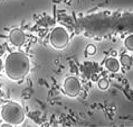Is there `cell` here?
<instances>
[{
    "mask_svg": "<svg viewBox=\"0 0 133 127\" xmlns=\"http://www.w3.org/2000/svg\"><path fill=\"white\" fill-rule=\"evenodd\" d=\"M105 66L111 72H117L120 70V62L114 57H110L105 61Z\"/></svg>",
    "mask_w": 133,
    "mask_h": 127,
    "instance_id": "obj_6",
    "label": "cell"
},
{
    "mask_svg": "<svg viewBox=\"0 0 133 127\" xmlns=\"http://www.w3.org/2000/svg\"><path fill=\"white\" fill-rule=\"evenodd\" d=\"M1 97H2V91L0 90V99H1Z\"/></svg>",
    "mask_w": 133,
    "mask_h": 127,
    "instance_id": "obj_12",
    "label": "cell"
},
{
    "mask_svg": "<svg viewBox=\"0 0 133 127\" xmlns=\"http://www.w3.org/2000/svg\"><path fill=\"white\" fill-rule=\"evenodd\" d=\"M120 64L124 65V66H131L132 65V57L129 56V55H122L121 56V61H120Z\"/></svg>",
    "mask_w": 133,
    "mask_h": 127,
    "instance_id": "obj_7",
    "label": "cell"
},
{
    "mask_svg": "<svg viewBox=\"0 0 133 127\" xmlns=\"http://www.w3.org/2000/svg\"><path fill=\"white\" fill-rule=\"evenodd\" d=\"M2 68H3V63H2V61H1V59H0V72H1Z\"/></svg>",
    "mask_w": 133,
    "mask_h": 127,
    "instance_id": "obj_11",
    "label": "cell"
},
{
    "mask_svg": "<svg viewBox=\"0 0 133 127\" xmlns=\"http://www.w3.org/2000/svg\"><path fill=\"white\" fill-rule=\"evenodd\" d=\"M68 42H69V35L68 32L64 27L58 26V27H55L53 29V32L50 34V43L55 48L62 50V48L66 47Z\"/></svg>",
    "mask_w": 133,
    "mask_h": 127,
    "instance_id": "obj_3",
    "label": "cell"
},
{
    "mask_svg": "<svg viewBox=\"0 0 133 127\" xmlns=\"http://www.w3.org/2000/svg\"><path fill=\"white\" fill-rule=\"evenodd\" d=\"M64 90L65 93L69 97H77L81 93L82 85L79 80L75 77H68L64 81Z\"/></svg>",
    "mask_w": 133,
    "mask_h": 127,
    "instance_id": "obj_4",
    "label": "cell"
},
{
    "mask_svg": "<svg viewBox=\"0 0 133 127\" xmlns=\"http://www.w3.org/2000/svg\"><path fill=\"white\" fill-rule=\"evenodd\" d=\"M86 52H87V53L90 54V55H92V54H94L95 52H96V48H95L94 45H92V44H91V45H88V46L86 47Z\"/></svg>",
    "mask_w": 133,
    "mask_h": 127,
    "instance_id": "obj_10",
    "label": "cell"
},
{
    "mask_svg": "<svg viewBox=\"0 0 133 127\" xmlns=\"http://www.w3.org/2000/svg\"><path fill=\"white\" fill-rule=\"evenodd\" d=\"M1 117L7 124L10 125H20L23 124L26 115L23 107L17 102H6L1 109Z\"/></svg>",
    "mask_w": 133,
    "mask_h": 127,
    "instance_id": "obj_2",
    "label": "cell"
},
{
    "mask_svg": "<svg viewBox=\"0 0 133 127\" xmlns=\"http://www.w3.org/2000/svg\"><path fill=\"white\" fill-rule=\"evenodd\" d=\"M124 45H125V47L128 48L129 51H133V36L131 35V36H128L127 38H125V41H124Z\"/></svg>",
    "mask_w": 133,
    "mask_h": 127,
    "instance_id": "obj_8",
    "label": "cell"
},
{
    "mask_svg": "<svg viewBox=\"0 0 133 127\" xmlns=\"http://www.w3.org/2000/svg\"><path fill=\"white\" fill-rule=\"evenodd\" d=\"M6 74L14 81L23 80L27 77L30 69V62L27 55L21 52H14L6 59Z\"/></svg>",
    "mask_w": 133,
    "mask_h": 127,
    "instance_id": "obj_1",
    "label": "cell"
},
{
    "mask_svg": "<svg viewBox=\"0 0 133 127\" xmlns=\"http://www.w3.org/2000/svg\"><path fill=\"white\" fill-rule=\"evenodd\" d=\"M98 88L99 89H102V90H106V89L109 88V81L106 80V79H101L98 81Z\"/></svg>",
    "mask_w": 133,
    "mask_h": 127,
    "instance_id": "obj_9",
    "label": "cell"
},
{
    "mask_svg": "<svg viewBox=\"0 0 133 127\" xmlns=\"http://www.w3.org/2000/svg\"><path fill=\"white\" fill-rule=\"evenodd\" d=\"M9 39L11 42L12 45L15 46H21L23 44L25 43L26 41V36L20 29L18 28H15L10 32V35H9Z\"/></svg>",
    "mask_w": 133,
    "mask_h": 127,
    "instance_id": "obj_5",
    "label": "cell"
}]
</instances>
